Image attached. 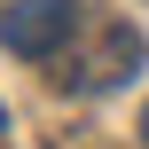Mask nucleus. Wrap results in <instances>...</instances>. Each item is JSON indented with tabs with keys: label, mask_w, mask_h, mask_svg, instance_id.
<instances>
[{
	"label": "nucleus",
	"mask_w": 149,
	"mask_h": 149,
	"mask_svg": "<svg viewBox=\"0 0 149 149\" xmlns=\"http://www.w3.org/2000/svg\"><path fill=\"white\" fill-rule=\"evenodd\" d=\"M141 63H149V47H141V39H134V31H110V47H102L79 79H86V86H118V79H126V71H141Z\"/></svg>",
	"instance_id": "f03ea898"
},
{
	"label": "nucleus",
	"mask_w": 149,
	"mask_h": 149,
	"mask_svg": "<svg viewBox=\"0 0 149 149\" xmlns=\"http://www.w3.org/2000/svg\"><path fill=\"white\" fill-rule=\"evenodd\" d=\"M0 134H8V110H0Z\"/></svg>",
	"instance_id": "20e7f679"
},
{
	"label": "nucleus",
	"mask_w": 149,
	"mask_h": 149,
	"mask_svg": "<svg viewBox=\"0 0 149 149\" xmlns=\"http://www.w3.org/2000/svg\"><path fill=\"white\" fill-rule=\"evenodd\" d=\"M141 141H149V110H141Z\"/></svg>",
	"instance_id": "7ed1b4c3"
},
{
	"label": "nucleus",
	"mask_w": 149,
	"mask_h": 149,
	"mask_svg": "<svg viewBox=\"0 0 149 149\" xmlns=\"http://www.w3.org/2000/svg\"><path fill=\"white\" fill-rule=\"evenodd\" d=\"M79 31V0H8L0 8V47L8 55H55L63 39Z\"/></svg>",
	"instance_id": "f257e3e1"
}]
</instances>
